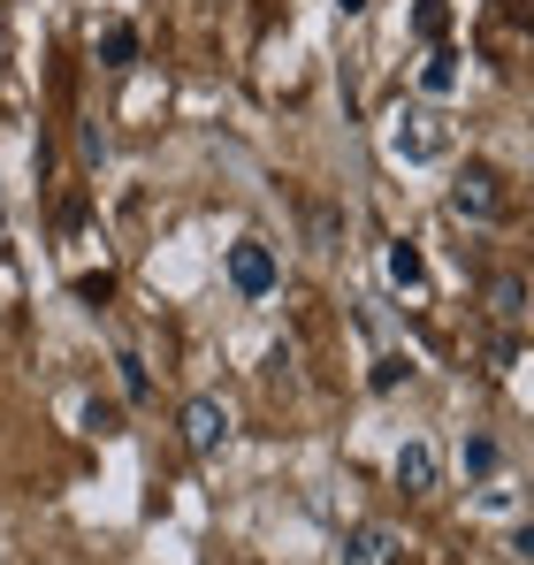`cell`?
<instances>
[{"label": "cell", "instance_id": "1", "mask_svg": "<svg viewBox=\"0 0 534 565\" xmlns=\"http://www.w3.org/2000/svg\"><path fill=\"white\" fill-rule=\"evenodd\" d=\"M389 153H397L405 169H428V161H444V153H450V130L428 115V107H405V115L389 122Z\"/></svg>", "mask_w": 534, "mask_h": 565}, {"label": "cell", "instance_id": "2", "mask_svg": "<svg viewBox=\"0 0 534 565\" xmlns=\"http://www.w3.org/2000/svg\"><path fill=\"white\" fill-rule=\"evenodd\" d=\"M229 282H237V298H267V290L282 282V268H275V245H260V237H237V245H229Z\"/></svg>", "mask_w": 534, "mask_h": 565}, {"label": "cell", "instance_id": "3", "mask_svg": "<svg viewBox=\"0 0 534 565\" xmlns=\"http://www.w3.org/2000/svg\"><path fill=\"white\" fill-rule=\"evenodd\" d=\"M450 214H466V222H496L504 214V191H496V169H458V184H450Z\"/></svg>", "mask_w": 534, "mask_h": 565}, {"label": "cell", "instance_id": "4", "mask_svg": "<svg viewBox=\"0 0 534 565\" xmlns=\"http://www.w3.org/2000/svg\"><path fill=\"white\" fill-rule=\"evenodd\" d=\"M183 444H191L199 459H214V451L229 444V413H222L214 397H191V405H183Z\"/></svg>", "mask_w": 534, "mask_h": 565}, {"label": "cell", "instance_id": "5", "mask_svg": "<svg viewBox=\"0 0 534 565\" xmlns=\"http://www.w3.org/2000/svg\"><path fill=\"white\" fill-rule=\"evenodd\" d=\"M397 558H405V543L382 520H359L352 535H344V565H397Z\"/></svg>", "mask_w": 534, "mask_h": 565}, {"label": "cell", "instance_id": "6", "mask_svg": "<svg viewBox=\"0 0 534 565\" xmlns=\"http://www.w3.org/2000/svg\"><path fill=\"white\" fill-rule=\"evenodd\" d=\"M436 451H428V444H405V451H397V489H405V497H428V489H436Z\"/></svg>", "mask_w": 534, "mask_h": 565}, {"label": "cell", "instance_id": "7", "mask_svg": "<svg viewBox=\"0 0 534 565\" xmlns=\"http://www.w3.org/2000/svg\"><path fill=\"white\" fill-rule=\"evenodd\" d=\"M382 268H389V282H397V290H413V282H428V253H420L413 237H397V245L382 253Z\"/></svg>", "mask_w": 534, "mask_h": 565}, {"label": "cell", "instance_id": "8", "mask_svg": "<svg viewBox=\"0 0 534 565\" xmlns=\"http://www.w3.org/2000/svg\"><path fill=\"white\" fill-rule=\"evenodd\" d=\"M420 93H428V99H450V93H458V54H450V46H436V54L420 62Z\"/></svg>", "mask_w": 534, "mask_h": 565}, {"label": "cell", "instance_id": "9", "mask_svg": "<svg viewBox=\"0 0 534 565\" xmlns=\"http://www.w3.org/2000/svg\"><path fill=\"white\" fill-rule=\"evenodd\" d=\"M99 62H107V70H130V62H138V31H130V23H107V31H99Z\"/></svg>", "mask_w": 534, "mask_h": 565}, {"label": "cell", "instance_id": "10", "mask_svg": "<svg viewBox=\"0 0 534 565\" xmlns=\"http://www.w3.org/2000/svg\"><path fill=\"white\" fill-rule=\"evenodd\" d=\"M306 230H313V245H321V253H337V245H344V214H337V206H321V199L306 206Z\"/></svg>", "mask_w": 534, "mask_h": 565}, {"label": "cell", "instance_id": "11", "mask_svg": "<svg viewBox=\"0 0 534 565\" xmlns=\"http://www.w3.org/2000/svg\"><path fill=\"white\" fill-rule=\"evenodd\" d=\"M115 367H122V397H130V405H146V397H153V375H146V360H138L130 344L115 352Z\"/></svg>", "mask_w": 534, "mask_h": 565}, {"label": "cell", "instance_id": "12", "mask_svg": "<svg viewBox=\"0 0 534 565\" xmlns=\"http://www.w3.org/2000/svg\"><path fill=\"white\" fill-rule=\"evenodd\" d=\"M458 467L473 473V481H489V473H496V436H466V444H458Z\"/></svg>", "mask_w": 534, "mask_h": 565}, {"label": "cell", "instance_id": "13", "mask_svg": "<svg viewBox=\"0 0 534 565\" xmlns=\"http://www.w3.org/2000/svg\"><path fill=\"white\" fill-rule=\"evenodd\" d=\"M413 31H420L428 46H444V31H450V0H420V8H413Z\"/></svg>", "mask_w": 534, "mask_h": 565}, {"label": "cell", "instance_id": "14", "mask_svg": "<svg viewBox=\"0 0 534 565\" xmlns=\"http://www.w3.org/2000/svg\"><path fill=\"white\" fill-rule=\"evenodd\" d=\"M520 298H527L520 276H496V282H489V306H496V313H520Z\"/></svg>", "mask_w": 534, "mask_h": 565}, {"label": "cell", "instance_id": "15", "mask_svg": "<svg viewBox=\"0 0 534 565\" xmlns=\"http://www.w3.org/2000/svg\"><path fill=\"white\" fill-rule=\"evenodd\" d=\"M405 375H413L405 360H374V375H366V382H374V390H397V382H405Z\"/></svg>", "mask_w": 534, "mask_h": 565}, {"label": "cell", "instance_id": "16", "mask_svg": "<svg viewBox=\"0 0 534 565\" xmlns=\"http://www.w3.org/2000/svg\"><path fill=\"white\" fill-rule=\"evenodd\" d=\"M85 428H92V436H107V428H115V405H99V397H92V405H85Z\"/></svg>", "mask_w": 534, "mask_h": 565}, {"label": "cell", "instance_id": "17", "mask_svg": "<svg viewBox=\"0 0 534 565\" xmlns=\"http://www.w3.org/2000/svg\"><path fill=\"white\" fill-rule=\"evenodd\" d=\"M107 290H115L107 276H85V282H77V298H85V306H107Z\"/></svg>", "mask_w": 534, "mask_h": 565}, {"label": "cell", "instance_id": "18", "mask_svg": "<svg viewBox=\"0 0 534 565\" xmlns=\"http://www.w3.org/2000/svg\"><path fill=\"white\" fill-rule=\"evenodd\" d=\"M512 558H527V565H534V527H520V535H512Z\"/></svg>", "mask_w": 534, "mask_h": 565}, {"label": "cell", "instance_id": "19", "mask_svg": "<svg viewBox=\"0 0 534 565\" xmlns=\"http://www.w3.org/2000/svg\"><path fill=\"white\" fill-rule=\"evenodd\" d=\"M337 15H366V0H337Z\"/></svg>", "mask_w": 534, "mask_h": 565}]
</instances>
